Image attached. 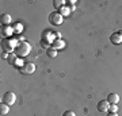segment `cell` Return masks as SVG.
<instances>
[{
	"instance_id": "cell-16",
	"label": "cell",
	"mask_w": 122,
	"mask_h": 116,
	"mask_svg": "<svg viewBox=\"0 0 122 116\" xmlns=\"http://www.w3.org/2000/svg\"><path fill=\"white\" fill-rule=\"evenodd\" d=\"M64 4H65V1H64V0H54V1H53L54 8H58V9H60L61 7H64Z\"/></svg>"
},
{
	"instance_id": "cell-10",
	"label": "cell",
	"mask_w": 122,
	"mask_h": 116,
	"mask_svg": "<svg viewBox=\"0 0 122 116\" xmlns=\"http://www.w3.org/2000/svg\"><path fill=\"white\" fill-rule=\"evenodd\" d=\"M1 34H3V37H10V35L14 34V28H12V27H10V26H4V27H3Z\"/></svg>"
},
{
	"instance_id": "cell-6",
	"label": "cell",
	"mask_w": 122,
	"mask_h": 116,
	"mask_svg": "<svg viewBox=\"0 0 122 116\" xmlns=\"http://www.w3.org/2000/svg\"><path fill=\"white\" fill-rule=\"evenodd\" d=\"M110 41H111V43H114V45H119V43H122V31L113 32V34L110 35Z\"/></svg>"
},
{
	"instance_id": "cell-2",
	"label": "cell",
	"mask_w": 122,
	"mask_h": 116,
	"mask_svg": "<svg viewBox=\"0 0 122 116\" xmlns=\"http://www.w3.org/2000/svg\"><path fill=\"white\" fill-rule=\"evenodd\" d=\"M18 43L19 42H16V39H5L1 42V49H3V51H7L11 54L12 51H15Z\"/></svg>"
},
{
	"instance_id": "cell-3",
	"label": "cell",
	"mask_w": 122,
	"mask_h": 116,
	"mask_svg": "<svg viewBox=\"0 0 122 116\" xmlns=\"http://www.w3.org/2000/svg\"><path fill=\"white\" fill-rule=\"evenodd\" d=\"M49 20H50V23H52V24H54V26H58V24H61V23H62V20H64V16H62V15L58 12V11H54V12L50 14Z\"/></svg>"
},
{
	"instance_id": "cell-14",
	"label": "cell",
	"mask_w": 122,
	"mask_h": 116,
	"mask_svg": "<svg viewBox=\"0 0 122 116\" xmlns=\"http://www.w3.org/2000/svg\"><path fill=\"white\" fill-rule=\"evenodd\" d=\"M46 54H48V57H50V58H54V57L57 56V50L53 47H49L48 50H46Z\"/></svg>"
},
{
	"instance_id": "cell-5",
	"label": "cell",
	"mask_w": 122,
	"mask_h": 116,
	"mask_svg": "<svg viewBox=\"0 0 122 116\" xmlns=\"http://www.w3.org/2000/svg\"><path fill=\"white\" fill-rule=\"evenodd\" d=\"M20 72L25 74H33L35 72V65L33 62H27V64H25L20 68Z\"/></svg>"
},
{
	"instance_id": "cell-15",
	"label": "cell",
	"mask_w": 122,
	"mask_h": 116,
	"mask_svg": "<svg viewBox=\"0 0 122 116\" xmlns=\"http://www.w3.org/2000/svg\"><path fill=\"white\" fill-rule=\"evenodd\" d=\"M58 12H60L61 15H62V16H66V15H69L71 9L68 8V7H65V5H64V7H61V8L58 9Z\"/></svg>"
},
{
	"instance_id": "cell-23",
	"label": "cell",
	"mask_w": 122,
	"mask_h": 116,
	"mask_svg": "<svg viewBox=\"0 0 122 116\" xmlns=\"http://www.w3.org/2000/svg\"><path fill=\"white\" fill-rule=\"evenodd\" d=\"M107 116H118V115H117V113H113V112H109V115H107Z\"/></svg>"
},
{
	"instance_id": "cell-18",
	"label": "cell",
	"mask_w": 122,
	"mask_h": 116,
	"mask_svg": "<svg viewBox=\"0 0 122 116\" xmlns=\"http://www.w3.org/2000/svg\"><path fill=\"white\" fill-rule=\"evenodd\" d=\"M41 46H42V47H50V43L48 42V39H45V38H42L41 39Z\"/></svg>"
},
{
	"instance_id": "cell-9",
	"label": "cell",
	"mask_w": 122,
	"mask_h": 116,
	"mask_svg": "<svg viewBox=\"0 0 122 116\" xmlns=\"http://www.w3.org/2000/svg\"><path fill=\"white\" fill-rule=\"evenodd\" d=\"M11 22H12V19H11V15H10V14H3V15H1V23H3L4 26L11 24Z\"/></svg>"
},
{
	"instance_id": "cell-7",
	"label": "cell",
	"mask_w": 122,
	"mask_h": 116,
	"mask_svg": "<svg viewBox=\"0 0 122 116\" xmlns=\"http://www.w3.org/2000/svg\"><path fill=\"white\" fill-rule=\"evenodd\" d=\"M109 107H110V104L107 100H100L99 103H98V111L99 112H107L109 111Z\"/></svg>"
},
{
	"instance_id": "cell-19",
	"label": "cell",
	"mask_w": 122,
	"mask_h": 116,
	"mask_svg": "<svg viewBox=\"0 0 122 116\" xmlns=\"http://www.w3.org/2000/svg\"><path fill=\"white\" fill-rule=\"evenodd\" d=\"M118 111V107L115 105V104H110V107H109V112H113V113H117Z\"/></svg>"
},
{
	"instance_id": "cell-11",
	"label": "cell",
	"mask_w": 122,
	"mask_h": 116,
	"mask_svg": "<svg viewBox=\"0 0 122 116\" xmlns=\"http://www.w3.org/2000/svg\"><path fill=\"white\" fill-rule=\"evenodd\" d=\"M52 46L53 49H61V47H64V42L61 41V39H54V41H52Z\"/></svg>"
},
{
	"instance_id": "cell-20",
	"label": "cell",
	"mask_w": 122,
	"mask_h": 116,
	"mask_svg": "<svg viewBox=\"0 0 122 116\" xmlns=\"http://www.w3.org/2000/svg\"><path fill=\"white\" fill-rule=\"evenodd\" d=\"M66 5H68V8L72 11V9H75V1H66Z\"/></svg>"
},
{
	"instance_id": "cell-13",
	"label": "cell",
	"mask_w": 122,
	"mask_h": 116,
	"mask_svg": "<svg viewBox=\"0 0 122 116\" xmlns=\"http://www.w3.org/2000/svg\"><path fill=\"white\" fill-rule=\"evenodd\" d=\"M8 112H10V105L1 103V105H0V113H1V115H7Z\"/></svg>"
},
{
	"instance_id": "cell-4",
	"label": "cell",
	"mask_w": 122,
	"mask_h": 116,
	"mask_svg": "<svg viewBox=\"0 0 122 116\" xmlns=\"http://www.w3.org/2000/svg\"><path fill=\"white\" fill-rule=\"evenodd\" d=\"M15 100H16V96L14 92H7L3 95V100H1V103L7 104V105H12L15 103Z\"/></svg>"
},
{
	"instance_id": "cell-1",
	"label": "cell",
	"mask_w": 122,
	"mask_h": 116,
	"mask_svg": "<svg viewBox=\"0 0 122 116\" xmlns=\"http://www.w3.org/2000/svg\"><path fill=\"white\" fill-rule=\"evenodd\" d=\"M30 51H31L30 43H27V42H25V41H22V42L18 43V46H16V49H15V51H14V53H15L18 57H26Z\"/></svg>"
},
{
	"instance_id": "cell-12",
	"label": "cell",
	"mask_w": 122,
	"mask_h": 116,
	"mask_svg": "<svg viewBox=\"0 0 122 116\" xmlns=\"http://www.w3.org/2000/svg\"><path fill=\"white\" fill-rule=\"evenodd\" d=\"M12 28H14V32H15V34H20L22 30H23V26L20 24V23H14Z\"/></svg>"
},
{
	"instance_id": "cell-17",
	"label": "cell",
	"mask_w": 122,
	"mask_h": 116,
	"mask_svg": "<svg viewBox=\"0 0 122 116\" xmlns=\"http://www.w3.org/2000/svg\"><path fill=\"white\" fill-rule=\"evenodd\" d=\"M7 61H8V64L14 65L15 61H16V54H15V53H11V54L8 56V58H7Z\"/></svg>"
},
{
	"instance_id": "cell-8",
	"label": "cell",
	"mask_w": 122,
	"mask_h": 116,
	"mask_svg": "<svg viewBox=\"0 0 122 116\" xmlns=\"http://www.w3.org/2000/svg\"><path fill=\"white\" fill-rule=\"evenodd\" d=\"M107 101H109V104H117L119 101V96L117 93H110V95H107Z\"/></svg>"
},
{
	"instance_id": "cell-21",
	"label": "cell",
	"mask_w": 122,
	"mask_h": 116,
	"mask_svg": "<svg viewBox=\"0 0 122 116\" xmlns=\"http://www.w3.org/2000/svg\"><path fill=\"white\" fill-rule=\"evenodd\" d=\"M64 116H76V115L72 111H66V112H64Z\"/></svg>"
},
{
	"instance_id": "cell-22",
	"label": "cell",
	"mask_w": 122,
	"mask_h": 116,
	"mask_svg": "<svg viewBox=\"0 0 122 116\" xmlns=\"http://www.w3.org/2000/svg\"><path fill=\"white\" fill-rule=\"evenodd\" d=\"M8 56H10V54H7V51L1 53V58H4V60H7V58H8Z\"/></svg>"
}]
</instances>
